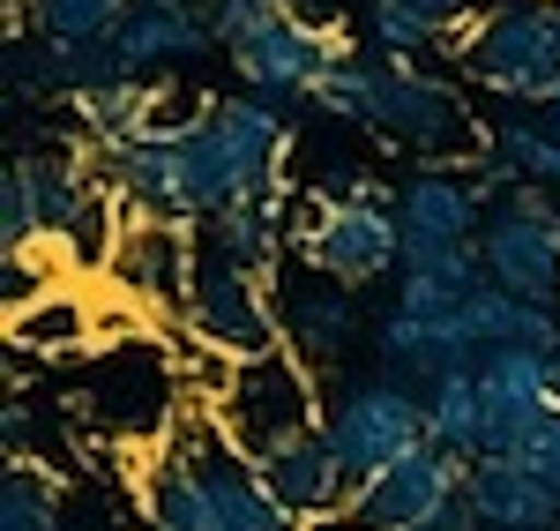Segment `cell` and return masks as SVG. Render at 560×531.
Here are the masks:
<instances>
[{
    "instance_id": "cell-10",
    "label": "cell",
    "mask_w": 560,
    "mask_h": 531,
    "mask_svg": "<svg viewBox=\"0 0 560 531\" xmlns=\"http://www.w3.org/2000/svg\"><path fill=\"white\" fill-rule=\"evenodd\" d=\"M471 165H419V173L396 187V224H404V269L411 263H441V255H464L486 232L493 195L464 180Z\"/></svg>"
},
{
    "instance_id": "cell-16",
    "label": "cell",
    "mask_w": 560,
    "mask_h": 531,
    "mask_svg": "<svg viewBox=\"0 0 560 531\" xmlns=\"http://www.w3.org/2000/svg\"><path fill=\"white\" fill-rule=\"evenodd\" d=\"M255 472H261V487L277 494L306 531L345 524L351 487H359V480L345 472V457H337V442H329L322 427H314V435H292V442H277V449H261Z\"/></svg>"
},
{
    "instance_id": "cell-17",
    "label": "cell",
    "mask_w": 560,
    "mask_h": 531,
    "mask_svg": "<svg viewBox=\"0 0 560 531\" xmlns=\"http://www.w3.org/2000/svg\"><path fill=\"white\" fill-rule=\"evenodd\" d=\"M292 218H300V187H292V173H277L261 195H247V203H232L202 224V255L255 269V277H277L292 263Z\"/></svg>"
},
{
    "instance_id": "cell-34",
    "label": "cell",
    "mask_w": 560,
    "mask_h": 531,
    "mask_svg": "<svg viewBox=\"0 0 560 531\" xmlns=\"http://www.w3.org/2000/svg\"><path fill=\"white\" fill-rule=\"evenodd\" d=\"M411 531H478V524H471V509H464V501H448L441 517H427V524H411Z\"/></svg>"
},
{
    "instance_id": "cell-3",
    "label": "cell",
    "mask_w": 560,
    "mask_h": 531,
    "mask_svg": "<svg viewBox=\"0 0 560 531\" xmlns=\"http://www.w3.org/2000/svg\"><path fill=\"white\" fill-rule=\"evenodd\" d=\"M448 60L501 105H553L560 97V0H486L456 31Z\"/></svg>"
},
{
    "instance_id": "cell-24",
    "label": "cell",
    "mask_w": 560,
    "mask_h": 531,
    "mask_svg": "<svg viewBox=\"0 0 560 531\" xmlns=\"http://www.w3.org/2000/svg\"><path fill=\"white\" fill-rule=\"evenodd\" d=\"M427 442H441L448 457L478 464L486 457V397H478V367H456L427 382Z\"/></svg>"
},
{
    "instance_id": "cell-22",
    "label": "cell",
    "mask_w": 560,
    "mask_h": 531,
    "mask_svg": "<svg viewBox=\"0 0 560 531\" xmlns=\"http://www.w3.org/2000/svg\"><path fill=\"white\" fill-rule=\"evenodd\" d=\"M8 345L31 359H75V353H97L105 345V314L90 292L75 285H52L38 300H23V308H8Z\"/></svg>"
},
{
    "instance_id": "cell-30",
    "label": "cell",
    "mask_w": 560,
    "mask_h": 531,
    "mask_svg": "<svg viewBox=\"0 0 560 531\" xmlns=\"http://www.w3.org/2000/svg\"><path fill=\"white\" fill-rule=\"evenodd\" d=\"M195 8H202V15L217 23V38L232 45L240 31H255L261 15H277V8H300V0H195Z\"/></svg>"
},
{
    "instance_id": "cell-20",
    "label": "cell",
    "mask_w": 560,
    "mask_h": 531,
    "mask_svg": "<svg viewBox=\"0 0 560 531\" xmlns=\"http://www.w3.org/2000/svg\"><path fill=\"white\" fill-rule=\"evenodd\" d=\"M374 359L382 374H404V382H441L456 367H478V345L464 330V314H411V308H388L374 322Z\"/></svg>"
},
{
    "instance_id": "cell-2",
    "label": "cell",
    "mask_w": 560,
    "mask_h": 531,
    "mask_svg": "<svg viewBox=\"0 0 560 531\" xmlns=\"http://www.w3.org/2000/svg\"><path fill=\"white\" fill-rule=\"evenodd\" d=\"M314 105L419 150V165H486L493 158V128L471 113L464 90L448 76H427L419 60H388L374 45H345V60L314 83Z\"/></svg>"
},
{
    "instance_id": "cell-25",
    "label": "cell",
    "mask_w": 560,
    "mask_h": 531,
    "mask_svg": "<svg viewBox=\"0 0 560 531\" xmlns=\"http://www.w3.org/2000/svg\"><path fill=\"white\" fill-rule=\"evenodd\" d=\"M493 158L516 165V180H538V187L560 195V120L546 113V105L501 113V120H493Z\"/></svg>"
},
{
    "instance_id": "cell-6",
    "label": "cell",
    "mask_w": 560,
    "mask_h": 531,
    "mask_svg": "<svg viewBox=\"0 0 560 531\" xmlns=\"http://www.w3.org/2000/svg\"><path fill=\"white\" fill-rule=\"evenodd\" d=\"M322 435L337 442L351 480H374V472H388L396 457H411L427 442V390L404 382V374H359L329 397Z\"/></svg>"
},
{
    "instance_id": "cell-31",
    "label": "cell",
    "mask_w": 560,
    "mask_h": 531,
    "mask_svg": "<svg viewBox=\"0 0 560 531\" xmlns=\"http://www.w3.org/2000/svg\"><path fill=\"white\" fill-rule=\"evenodd\" d=\"M0 292H8V308H23V300H38V292H52V269L38 263V247L8 255V269H0Z\"/></svg>"
},
{
    "instance_id": "cell-7",
    "label": "cell",
    "mask_w": 560,
    "mask_h": 531,
    "mask_svg": "<svg viewBox=\"0 0 560 531\" xmlns=\"http://www.w3.org/2000/svg\"><path fill=\"white\" fill-rule=\"evenodd\" d=\"M478 255H486V277L501 292L560 308V195L538 187V180H516L509 195H493Z\"/></svg>"
},
{
    "instance_id": "cell-1",
    "label": "cell",
    "mask_w": 560,
    "mask_h": 531,
    "mask_svg": "<svg viewBox=\"0 0 560 531\" xmlns=\"http://www.w3.org/2000/svg\"><path fill=\"white\" fill-rule=\"evenodd\" d=\"M292 150V120L284 97H210L195 105L179 128L142 135L128 150H97L105 187L120 195V210L142 218H173V224H210L217 210L261 195L269 180L284 173Z\"/></svg>"
},
{
    "instance_id": "cell-11",
    "label": "cell",
    "mask_w": 560,
    "mask_h": 531,
    "mask_svg": "<svg viewBox=\"0 0 560 531\" xmlns=\"http://www.w3.org/2000/svg\"><path fill=\"white\" fill-rule=\"evenodd\" d=\"M464 472H471L464 457H448L441 442H419L411 457H396L388 472L359 480L345 524H329V531H411V524H427L448 501H464Z\"/></svg>"
},
{
    "instance_id": "cell-15",
    "label": "cell",
    "mask_w": 560,
    "mask_h": 531,
    "mask_svg": "<svg viewBox=\"0 0 560 531\" xmlns=\"http://www.w3.org/2000/svg\"><path fill=\"white\" fill-rule=\"evenodd\" d=\"M135 487H142V524L150 531H224L210 464H202V442H195V419H179L173 435L142 457Z\"/></svg>"
},
{
    "instance_id": "cell-8",
    "label": "cell",
    "mask_w": 560,
    "mask_h": 531,
    "mask_svg": "<svg viewBox=\"0 0 560 531\" xmlns=\"http://www.w3.org/2000/svg\"><path fill=\"white\" fill-rule=\"evenodd\" d=\"M345 45H351L345 31L314 23L306 8H277V15H261L255 31H240L224 45V60L255 97H314V83L345 60Z\"/></svg>"
},
{
    "instance_id": "cell-21",
    "label": "cell",
    "mask_w": 560,
    "mask_h": 531,
    "mask_svg": "<svg viewBox=\"0 0 560 531\" xmlns=\"http://www.w3.org/2000/svg\"><path fill=\"white\" fill-rule=\"evenodd\" d=\"M464 509L478 531H560V494L523 457H478L464 472Z\"/></svg>"
},
{
    "instance_id": "cell-5",
    "label": "cell",
    "mask_w": 560,
    "mask_h": 531,
    "mask_svg": "<svg viewBox=\"0 0 560 531\" xmlns=\"http://www.w3.org/2000/svg\"><path fill=\"white\" fill-rule=\"evenodd\" d=\"M210 419L247 449V457L292 442V435H314V427L329 419L322 367H306L292 345H269V353L232 359V382H224V397L210 404Z\"/></svg>"
},
{
    "instance_id": "cell-4",
    "label": "cell",
    "mask_w": 560,
    "mask_h": 531,
    "mask_svg": "<svg viewBox=\"0 0 560 531\" xmlns=\"http://www.w3.org/2000/svg\"><path fill=\"white\" fill-rule=\"evenodd\" d=\"M292 255L329 269L337 285L366 292L382 277H404V224H396V195L374 173L345 180L337 195H300L292 218Z\"/></svg>"
},
{
    "instance_id": "cell-26",
    "label": "cell",
    "mask_w": 560,
    "mask_h": 531,
    "mask_svg": "<svg viewBox=\"0 0 560 531\" xmlns=\"http://www.w3.org/2000/svg\"><path fill=\"white\" fill-rule=\"evenodd\" d=\"M478 285H493V277H486V255L464 247V255H441V263H411V269H404V277H396V308H411V314H464V300H471Z\"/></svg>"
},
{
    "instance_id": "cell-12",
    "label": "cell",
    "mask_w": 560,
    "mask_h": 531,
    "mask_svg": "<svg viewBox=\"0 0 560 531\" xmlns=\"http://www.w3.org/2000/svg\"><path fill=\"white\" fill-rule=\"evenodd\" d=\"M173 404H179V374L150 337H128V345H113V353L97 359L90 419H105V427H120V435H142V442H165L179 427Z\"/></svg>"
},
{
    "instance_id": "cell-14",
    "label": "cell",
    "mask_w": 560,
    "mask_h": 531,
    "mask_svg": "<svg viewBox=\"0 0 560 531\" xmlns=\"http://www.w3.org/2000/svg\"><path fill=\"white\" fill-rule=\"evenodd\" d=\"M478 397H486V457H516L560 412V353H486Z\"/></svg>"
},
{
    "instance_id": "cell-28",
    "label": "cell",
    "mask_w": 560,
    "mask_h": 531,
    "mask_svg": "<svg viewBox=\"0 0 560 531\" xmlns=\"http://www.w3.org/2000/svg\"><path fill=\"white\" fill-rule=\"evenodd\" d=\"M366 45L388 53V60H419V53H448V31H433L427 15L396 8V0H366Z\"/></svg>"
},
{
    "instance_id": "cell-19",
    "label": "cell",
    "mask_w": 560,
    "mask_h": 531,
    "mask_svg": "<svg viewBox=\"0 0 560 531\" xmlns=\"http://www.w3.org/2000/svg\"><path fill=\"white\" fill-rule=\"evenodd\" d=\"M217 38V23L195 8V0H135V15L113 31V60H120V76H142V83H158L165 68H187V60H202Z\"/></svg>"
},
{
    "instance_id": "cell-33",
    "label": "cell",
    "mask_w": 560,
    "mask_h": 531,
    "mask_svg": "<svg viewBox=\"0 0 560 531\" xmlns=\"http://www.w3.org/2000/svg\"><path fill=\"white\" fill-rule=\"evenodd\" d=\"M396 8H411V15H427L433 31H448V38H456V31L471 23V15L486 8V0H396Z\"/></svg>"
},
{
    "instance_id": "cell-13",
    "label": "cell",
    "mask_w": 560,
    "mask_h": 531,
    "mask_svg": "<svg viewBox=\"0 0 560 531\" xmlns=\"http://www.w3.org/2000/svg\"><path fill=\"white\" fill-rule=\"evenodd\" d=\"M269 292H277V322H284V345L306 359V367H337V359L359 345V292L337 285L329 269H314L306 255L269 277Z\"/></svg>"
},
{
    "instance_id": "cell-35",
    "label": "cell",
    "mask_w": 560,
    "mask_h": 531,
    "mask_svg": "<svg viewBox=\"0 0 560 531\" xmlns=\"http://www.w3.org/2000/svg\"><path fill=\"white\" fill-rule=\"evenodd\" d=\"M546 113H553V120H560V97H553V105H546Z\"/></svg>"
},
{
    "instance_id": "cell-23",
    "label": "cell",
    "mask_w": 560,
    "mask_h": 531,
    "mask_svg": "<svg viewBox=\"0 0 560 531\" xmlns=\"http://www.w3.org/2000/svg\"><path fill=\"white\" fill-rule=\"evenodd\" d=\"M464 330H471L478 359L486 353H560V314L523 300V292H501V285H478L464 300Z\"/></svg>"
},
{
    "instance_id": "cell-18",
    "label": "cell",
    "mask_w": 560,
    "mask_h": 531,
    "mask_svg": "<svg viewBox=\"0 0 560 531\" xmlns=\"http://www.w3.org/2000/svg\"><path fill=\"white\" fill-rule=\"evenodd\" d=\"M195 269H202V247H195V232H187V224L128 210V232H120V247H113L105 277H113V285H128L135 300H150V308H179V300H187V285H195Z\"/></svg>"
},
{
    "instance_id": "cell-27",
    "label": "cell",
    "mask_w": 560,
    "mask_h": 531,
    "mask_svg": "<svg viewBox=\"0 0 560 531\" xmlns=\"http://www.w3.org/2000/svg\"><path fill=\"white\" fill-rule=\"evenodd\" d=\"M128 15L135 0H31V23L45 45H113Z\"/></svg>"
},
{
    "instance_id": "cell-32",
    "label": "cell",
    "mask_w": 560,
    "mask_h": 531,
    "mask_svg": "<svg viewBox=\"0 0 560 531\" xmlns=\"http://www.w3.org/2000/svg\"><path fill=\"white\" fill-rule=\"evenodd\" d=\"M516 457H523V464H530V472H538V480L560 494V412H553V419H546V427H538V435L516 449Z\"/></svg>"
},
{
    "instance_id": "cell-9",
    "label": "cell",
    "mask_w": 560,
    "mask_h": 531,
    "mask_svg": "<svg viewBox=\"0 0 560 531\" xmlns=\"http://www.w3.org/2000/svg\"><path fill=\"white\" fill-rule=\"evenodd\" d=\"M179 322H187L195 345L232 353V359L284 345V322H277V292H269V277L232 269V263H210V255H202L195 285H187V300H179Z\"/></svg>"
},
{
    "instance_id": "cell-29",
    "label": "cell",
    "mask_w": 560,
    "mask_h": 531,
    "mask_svg": "<svg viewBox=\"0 0 560 531\" xmlns=\"http://www.w3.org/2000/svg\"><path fill=\"white\" fill-rule=\"evenodd\" d=\"M0 531H68L60 524V494L45 487L38 464H8V480H0Z\"/></svg>"
}]
</instances>
